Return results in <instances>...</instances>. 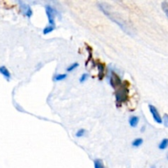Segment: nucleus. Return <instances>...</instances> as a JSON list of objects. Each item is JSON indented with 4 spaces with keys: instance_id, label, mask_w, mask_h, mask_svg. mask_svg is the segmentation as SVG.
<instances>
[{
    "instance_id": "nucleus-14",
    "label": "nucleus",
    "mask_w": 168,
    "mask_h": 168,
    "mask_svg": "<svg viewBox=\"0 0 168 168\" xmlns=\"http://www.w3.org/2000/svg\"><path fill=\"white\" fill-rule=\"evenodd\" d=\"M85 129H80L78 130L77 132L76 133V136L78 137V138H80V137H83V136L85 135Z\"/></svg>"
},
{
    "instance_id": "nucleus-15",
    "label": "nucleus",
    "mask_w": 168,
    "mask_h": 168,
    "mask_svg": "<svg viewBox=\"0 0 168 168\" xmlns=\"http://www.w3.org/2000/svg\"><path fill=\"white\" fill-rule=\"evenodd\" d=\"M88 77H89V74H87V73L82 74V76L80 78V83H84V81L88 79Z\"/></svg>"
},
{
    "instance_id": "nucleus-7",
    "label": "nucleus",
    "mask_w": 168,
    "mask_h": 168,
    "mask_svg": "<svg viewBox=\"0 0 168 168\" xmlns=\"http://www.w3.org/2000/svg\"><path fill=\"white\" fill-rule=\"evenodd\" d=\"M143 143V140L142 138H137V139H134V140L132 141L131 144H132V146H133L134 148H139V146L142 145Z\"/></svg>"
},
{
    "instance_id": "nucleus-13",
    "label": "nucleus",
    "mask_w": 168,
    "mask_h": 168,
    "mask_svg": "<svg viewBox=\"0 0 168 168\" xmlns=\"http://www.w3.org/2000/svg\"><path fill=\"white\" fill-rule=\"evenodd\" d=\"M78 66H79V63L78 62H74V63L71 64L66 68V71L67 72H71V71H74L75 69H76Z\"/></svg>"
},
{
    "instance_id": "nucleus-1",
    "label": "nucleus",
    "mask_w": 168,
    "mask_h": 168,
    "mask_svg": "<svg viewBox=\"0 0 168 168\" xmlns=\"http://www.w3.org/2000/svg\"><path fill=\"white\" fill-rule=\"evenodd\" d=\"M98 7H99L100 10H101L108 17H109V19L112 20V21H114L115 23H116L118 26L122 29L124 31L129 33V31H131V30H129V26L127 25V23H126L124 20L122 19V17H121L117 13H115L114 11H112V7H110V6H109L108 4H107V3H99V4H98Z\"/></svg>"
},
{
    "instance_id": "nucleus-9",
    "label": "nucleus",
    "mask_w": 168,
    "mask_h": 168,
    "mask_svg": "<svg viewBox=\"0 0 168 168\" xmlns=\"http://www.w3.org/2000/svg\"><path fill=\"white\" fill-rule=\"evenodd\" d=\"M94 168H106L104 162L101 159H95L94 161Z\"/></svg>"
},
{
    "instance_id": "nucleus-2",
    "label": "nucleus",
    "mask_w": 168,
    "mask_h": 168,
    "mask_svg": "<svg viewBox=\"0 0 168 168\" xmlns=\"http://www.w3.org/2000/svg\"><path fill=\"white\" fill-rule=\"evenodd\" d=\"M45 13L47 17H48V23L49 25L55 26V17L57 15V12L56 10L52 7L47 5L45 7Z\"/></svg>"
},
{
    "instance_id": "nucleus-19",
    "label": "nucleus",
    "mask_w": 168,
    "mask_h": 168,
    "mask_svg": "<svg viewBox=\"0 0 168 168\" xmlns=\"http://www.w3.org/2000/svg\"><path fill=\"white\" fill-rule=\"evenodd\" d=\"M167 159H168V156H167Z\"/></svg>"
},
{
    "instance_id": "nucleus-10",
    "label": "nucleus",
    "mask_w": 168,
    "mask_h": 168,
    "mask_svg": "<svg viewBox=\"0 0 168 168\" xmlns=\"http://www.w3.org/2000/svg\"><path fill=\"white\" fill-rule=\"evenodd\" d=\"M54 29H55L54 26H52V25L47 26L43 30V34H44V35H48V34H49V33L52 32V31H54Z\"/></svg>"
},
{
    "instance_id": "nucleus-6",
    "label": "nucleus",
    "mask_w": 168,
    "mask_h": 168,
    "mask_svg": "<svg viewBox=\"0 0 168 168\" xmlns=\"http://www.w3.org/2000/svg\"><path fill=\"white\" fill-rule=\"evenodd\" d=\"M0 73L4 76V77L6 78L7 80H10V78H11V74H10V72L7 69L5 66H0Z\"/></svg>"
},
{
    "instance_id": "nucleus-3",
    "label": "nucleus",
    "mask_w": 168,
    "mask_h": 168,
    "mask_svg": "<svg viewBox=\"0 0 168 168\" xmlns=\"http://www.w3.org/2000/svg\"><path fill=\"white\" fill-rule=\"evenodd\" d=\"M149 108L153 120L155 121V122L158 123V124H162V118L159 112L157 111V109L156 108V107H154L153 105H149Z\"/></svg>"
},
{
    "instance_id": "nucleus-18",
    "label": "nucleus",
    "mask_w": 168,
    "mask_h": 168,
    "mask_svg": "<svg viewBox=\"0 0 168 168\" xmlns=\"http://www.w3.org/2000/svg\"><path fill=\"white\" fill-rule=\"evenodd\" d=\"M116 1H119V2H122V0H116Z\"/></svg>"
},
{
    "instance_id": "nucleus-4",
    "label": "nucleus",
    "mask_w": 168,
    "mask_h": 168,
    "mask_svg": "<svg viewBox=\"0 0 168 168\" xmlns=\"http://www.w3.org/2000/svg\"><path fill=\"white\" fill-rule=\"evenodd\" d=\"M20 3V6H21V10L23 11V13L24 14L26 15L27 17H31V16H32L33 12H32V9L31 8V7L28 6L27 4H25L23 2H21V1H19Z\"/></svg>"
},
{
    "instance_id": "nucleus-8",
    "label": "nucleus",
    "mask_w": 168,
    "mask_h": 168,
    "mask_svg": "<svg viewBox=\"0 0 168 168\" xmlns=\"http://www.w3.org/2000/svg\"><path fill=\"white\" fill-rule=\"evenodd\" d=\"M167 148H168V139H163L158 145V149L164 150Z\"/></svg>"
},
{
    "instance_id": "nucleus-17",
    "label": "nucleus",
    "mask_w": 168,
    "mask_h": 168,
    "mask_svg": "<svg viewBox=\"0 0 168 168\" xmlns=\"http://www.w3.org/2000/svg\"><path fill=\"white\" fill-rule=\"evenodd\" d=\"M150 168H156V166L155 165H153V166H151V167H150Z\"/></svg>"
},
{
    "instance_id": "nucleus-12",
    "label": "nucleus",
    "mask_w": 168,
    "mask_h": 168,
    "mask_svg": "<svg viewBox=\"0 0 168 168\" xmlns=\"http://www.w3.org/2000/svg\"><path fill=\"white\" fill-rule=\"evenodd\" d=\"M162 8L168 18V1H164L162 3Z\"/></svg>"
},
{
    "instance_id": "nucleus-5",
    "label": "nucleus",
    "mask_w": 168,
    "mask_h": 168,
    "mask_svg": "<svg viewBox=\"0 0 168 168\" xmlns=\"http://www.w3.org/2000/svg\"><path fill=\"white\" fill-rule=\"evenodd\" d=\"M139 116H132L129 117V124L132 128H135V127H137V126H138V124H139Z\"/></svg>"
},
{
    "instance_id": "nucleus-16",
    "label": "nucleus",
    "mask_w": 168,
    "mask_h": 168,
    "mask_svg": "<svg viewBox=\"0 0 168 168\" xmlns=\"http://www.w3.org/2000/svg\"><path fill=\"white\" fill-rule=\"evenodd\" d=\"M162 122H163L164 126H165L167 128H168V114H164L163 118H162Z\"/></svg>"
},
{
    "instance_id": "nucleus-11",
    "label": "nucleus",
    "mask_w": 168,
    "mask_h": 168,
    "mask_svg": "<svg viewBox=\"0 0 168 168\" xmlns=\"http://www.w3.org/2000/svg\"><path fill=\"white\" fill-rule=\"evenodd\" d=\"M66 76H67L66 74H58L54 76V80L55 81H62V80H65Z\"/></svg>"
}]
</instances>
